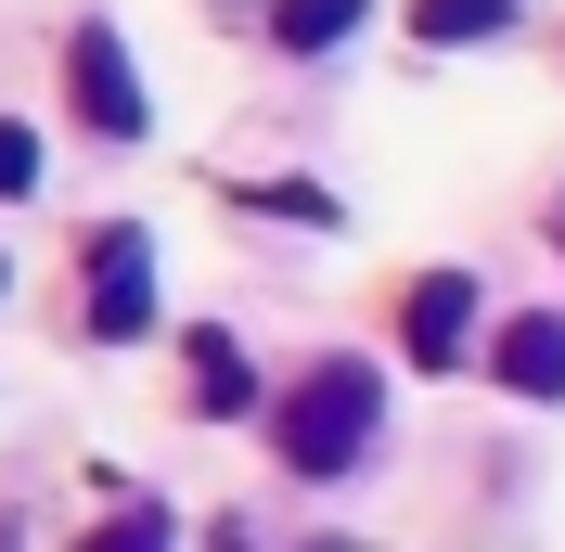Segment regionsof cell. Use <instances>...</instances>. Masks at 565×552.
Wrapping results in <instances>:
<instances>
[{
    "mask_svg": "<svg viewBox=\"0 0 565 552\" xmlns=\"http://www.w3.org/2000/svg\"><path fill=\"white\" fill-rule=\"evenodd\" d=\"M373 437H386V385H373V360H309V373L270 399V449L296 463V476H360Z\"/></svg>",
    "mask_w": 565,
    "mask_h": 552,
    "instance_id": "cell-1",
    "label": "cell"
},
{
    "mask_svg": "<svg viewBox=\"0 0 565 552\" xmlns=\"http://www.w3.org/2000/svg\"><path fill=\"white\" fill-rule=\"evenodd\" d=\"M65 104H77L90 141H141V129H154V104H141V77H129V39H116L104 13L65 26Z\"/></svg>",
    "mask_w": 565,
    "mask_h": 552,
    "instance_id": "cell-2",
    "label": "cell"
},
{
    "mask_svg": "<svg viewBox=\"0 0 565 552\" xmlns=\"http://www.w3.org/2000/svg\"><path fill=\"white\" fill-rule=\"evenodd\" d=\"M398 360L412 373H462L476 360V270H412L398 283Z\"/></svg>",
    "mask_w": 565,
    "mask_h": 552,
    "instance_id": "cell-3",
    "label": "cell"
},
{
    "mask_svg": "<svg viewBox=\"0 0 565 552\" xmlns=\"http://www.w3.org/2000/svg\"><path fill=\"white\" fill-rule=\"evenodd\" d=\"M90 335L104 347L154 335V232H141V219H104V232H90Z\"/></svg>",
    "mask_w": 565,
    "mask_h": 552,
    "instance_id": "cell-4",
    "label": "cell"
},
{
    "mask_svg": "<svg viewBox=\"0 0 565 552\" xmlns=\"http://www.w3.org/2000/svg\"><path fill=\"white\" fill-rule=\"evenodd\" d=\"M489 373L514 385V399H540V412H553V399H565V309L501 321V335H489Z\"/></svg>",
    "mask_w": 565,
    "mask_h": 552,
    "instance_id": "cell-5",
    "label": "cell"
},
{
    "mask_svg": "<svg viewBox=\"0 0 565 552\" xmlns=\"http://www.w3.org/2000/svg\"><path fill=\"white\" fill-rule=\"evenodd\" d=\"M180 360H193V412H206V424H245V412H257V385H245V347L218 335V321H193V335H180Z\"/></svg>",
    "mask_w": 565,
    "mask_h": 552,
    "instance_id": "cell-6",
    "label": "cell"
},
{
    "mask_svg": "<svg viewBox=\"0 0 565 552\" xmlns=\"http://www.w3.org/2000/svg\"><path fill=\"white\" fill-rule=\"evenodd\" d=\"M360 13H373V0H270V52H296V65H309V52L360 39Z\"/></svg>",
    "mask_w": 565,
    "mask_h": 552,
    "instance_id": "cell-7",
    "label": "cell"
},
{
    "mask_svg": "<svg viewBox=\"0 0 565 552\" xmlns=\"http://www.w3.org/2000/svg\"><path fill=\"white\" fill-rule=\"evenodd\" d=\"M527 0H412V39L424 52H462V39H501Z\"/></svg>",
    "mask_w": 565,
    "mask_h": 552,
    "instance_id": "cell-8",
    "label": "cell"
},
{
    "mask_svg": "<svg viewBox=\"0 0 565 552\" xmlns=\"http://www.w3.org/2000/svg\"><path fill=\"white\" fill-rule=\"evenodd\" d=\"M77 552H180V527H168V501H116Z\"/></svg>",
    "mask_w": 565,
    "mask_h": 552,
    "instance_id": "cell-9",
    "label": "cell"
},
{
    "mask_svg": "<svg viewBox=\"0 0 565 552\" xmlns=\"http://www.w3.org/2000/svg\"><path fill=\"white\" fill-rule=\"evenodd\" d=\"M245 206H270V219H309V232H334V193H309V180H232Z\"/></svg>",
    "mask_w": 565,
    "mask_h": 552,
    "instance_id": "cell-10",
    "label": "cell"
},
{
    "mask_svg": "<svg viewBox=\"0 0 565 552\" xmlns=\"http://www.w3.org/2000/svg\"><path fill=\"white\" fill-rule=\"evenodd\" d=\"M13 193H39V129L0 116V206H13Z\"/></svg>",
    "mask_w": 565,
    "mask_h": 552,
    "instance_id": "cell-11",
    "label": "cell"
},
{
    "mask_svg": "<svg viewBox=\"0 0 565 552\" xmlns=\"http://www.w3.org/2000/svg\"><path fill=\"white\" fill-rule=\"evenodd\" d=\"M206 552H270V540H257L245 514H218V527H206Z\"/></svg>",
    "mask_w": 565,
    "mask_h": 552,
    "instance_id": "cell-12",
    "label": "cell"
},
{
    "mask_svg": "<svg viewBox=\"0 0 565 552\" xmlns=\"http://www.w3.org/2000/svg\"><path fill=\"white\" fill-rule=\"evenodd\" d=\"M540 232H553V244H565V193H553V206H540Z\"/></svg>",
    "mask_w": 565,
    "mask_h": 552,
    "instance_id": "cell-13",
    "label": "cell"
}]
</instances>
